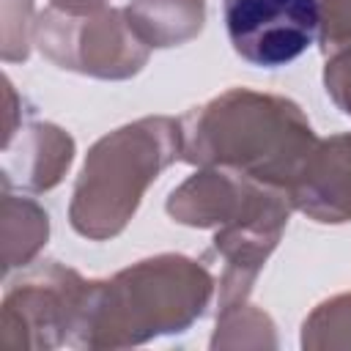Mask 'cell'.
Here are the masks:
<instances>
[{
	"instance_id": "6da1fadb",
	"label": "cell",
	"mask_w": 351,
	"mask_h": 351,
	"mask_svg": "<svg viewBox=\"0 0 351 351\" xmlns=\"http://www.w3.org/2000/svg\"><path fill=\"white\" fill-rule=\"evenodd\" d=\"M222 16L236 55L263 69L293 63L321 33L318 0H222Z\"/></svg>"
}]
</instances>
